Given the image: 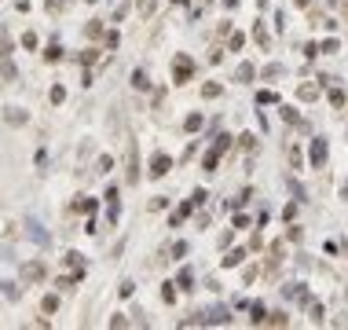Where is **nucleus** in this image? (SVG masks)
I'll return each mask as SVG.
<instances>
[{"instance_id":"nucleus-1","label":"nucleus","mask_w":348,"mask_h":330,"mask_svg":"<svg viewBox=\"0 0 348 330\" xmlns=\"http://www.w3.org/2000/svg\"><path fill=\"white\" fill-rule=\"evenodd\" d=\"M326 158H330L326 139H323V136H315V139H312V147H308V162H312L315 169H323V165H326Z\"/></svg>"},{"instance_id":"nucleus-2","label":"nucleus","mask_w":348,"mask_h":330,"mask_svg":"<svg viewBox=\"0 0 348 330\" xmlns=\"http://www.w3.org/2000/svg\"><path fill=\"white\" fill-rule=\"evenodd\" d=\"M191 74H195V62L187 59V55H176V59H172V81H176V85L191 81Z\"/></svg>"},{"instance_id":"nucleus-3","label":"nucleus","mask_w":348,"mask_h":330,"mask_svg":"<svg viewBox=\"0 0 348 330\" xmlns=\"http://www.w3.org/2000/svg\"><path fill=\"white\" fill-rule=\"evenodd\" d=\"M169 169H172V158H169V154H154V158H150V176H154V180L165 176Z\"/></svg>"},{"instance_id":"nucleus-4","label":"nucleus","mask_w":348,"mask_h":330,"mask_svg":"<svg viewBox=\"0 0 348 330\" xmlns=\"http://www.w3.org/2000/svg\"><path fill=\"white\" fill-rule=\"evenodd\" d=\"M246 253H249V249H242V246H239V249H231V253L220 261V268H239V264L246 261Z\"/></svg>"},{"instance_id":"nucleus-5","label":"nucleus","mask_w":348,"mask_h":330,"mask_svg":"<svg viewBox=\"0 0 348 330\" xmlns=\"http://www.w3.org/2000/svg\"><path fill=\"white\" fill-rule=\"evenodd\" d=\"M191 213H195V202H191V198H187V202H183V206H180L176 213H172V216H169V224H172V228H176V224H183V220H187V216H191Z\"/></svg>"},{"instance_id":"nucleus-6","label":"nucleus","mask_w":348,"mask_h":330,"mask_svg":"<svg viewBox=\"0 0 348 330\" xmlns=\"http://www.w3.org/2000/svg\"><path fill=\"white\" fill-rule=\"evenodd\" d=\"M253 77H257V66H253V62H242V66L235 70V81H242V85H249Z\"/></svg>"},{"instance_id":"nucleus-7","label":"nucleus","mask_w":348,"mask_h":330,"mask_svg":"<svg viewBox=\"0 0 348 330\" xmlns=\"http://www.w3.org/2000/svg\"><path fill=\"white\" fill-rule=\"evenodd\" d=\"M132 88L136 92H147L150 88V74L147 70H132Z\"/></svg>"},{"instance_id":"nucleus-8","label":"nucleus","mask_w":348,"mask_h":330,"mask_svg":"<svg viewBox=\"0 0 348 330\" xmlns=\"http://www.w3.org/2000/svg\"><path fill=\"white\" fill-rule=\"evenodd\" d=\"M249 319H253V326H260V323H267V308H264V301H257V305H249Z\"/></svg>"},{"instance_id":"nucleus-9","label":"nucleus","mask_w":348,"mask_h":330,"mask_svg":"<svg viewBox=\"0 0 348 330\" xmlns=\"http://www.w3.org/2000/svg\"><path fill=\"white\" fill-rule=\"evenodd\" d=\"M22 279H26V282L44 279V264H37V261H33V264H26V268H22Z\"/></svg>"},{"instance_id":"nucleus-10","label":"nucleus","mask_w":348,"mask_h":330,"mask_svg":"<svg viewBox=\"0 0 348 330\" xmlns=\"http://www.w3.org/2000/svg\"><path fill=\"white\" fill-rule=\"evenodd\" d=\"M220 96H224V85H216V81L202 85V99H220Z\"/></svg>"},{"instance_id":"nucleus-11","label":"nucleus","mask_w":348,"mask_h":330,"mask_svg":"<svg viewBox=\"0 0 348 330\" xmlns=\"http://www.w3.org/2000/svg\"><path fill=\"white\" fill-rule=\"evenodd\" d=\"M202 125H205V118L198 114V110H195V114H187V118H183V129H187V132H202Z\"/></svg>"},{"instance_id":"nucleus-12","label":"nucleus","mask_w":348,"mask_h":330,"mask_svg":"<svg viewBox=\"0 0 348 330\" xmlns=\"http://www.w3.org/2000/svg\"><path fill=\"white\" fill-rule=\"evenodd\" d=\"M26 231H29V235H33V239H37L41 246H44V242H48V235H44V228L37 224V220H33V216H29V220H26Z\"/></svg>"},{"instance_id":"nucleus-13","label":"nucleus","mask_w":348,"mask_h":330,"mask_svg":"<svg viewBox=\"0 0 348 330\" xmlns=\"http://www.w3.org/2000/svg\"><path fill=\"white\" fill-rule=\"evenodd\" d=\"M202 165H205V172H216V165H220V151H205V158H202Z\"/></svg>"},{"instance_id":"nucleus-14","label":"nucleus","mask_w":348,"mask_h":330,"mask_svg":"<svg viewBox=\"0 0 348 330\" xmlns=\"http://www.w3.org/2000/svg\"><path fill=\"white\" fill-rule=\"evenodd\" d=\"M297 96L304 99V103H312V99H319V85H300L297 88Z\"/></svg>"},{"instance_id":"nucleus-15","label":"nucleus","mask_w":348,"mask_h":330,"mask_svg":"<svg viewBox=\"0 0 348 330\" xmlns=\"http://www.w3.org/2000/svg\"><path fill=\"white\" fill-rule=\"evenodd\" d=\"M279 114H282V121H286V125H304V121H300V114H297V110H293L290 103H286V106H282V110H279Z\"/></svg>"},{"instance_id":"nucleus-16","label":"nucleus","mask_w":348,"mask_h":330,"mask_svg":"<svg viewBox=\"0 0 348 330\" xmlns=\"http://www.w3.org/2000/svg\"><path fill=\"white\" fill-rule=\"evenodd\" d=\"M209 316V323H231V312L227 308H213V312H205Z\"/></svg>"},{"instance_id":"nucleus-17","label":"nucleus","mask_w":348,"mask_h":330,"mask_svg":"<svg viewBox=\"0 0 348 330\" xmlns=\"http://www.w3.org/2000/svg\"><path fill=\"white\" fill-rule=\"evenodd\" d=\"M191 282H195V272H191V268H183V272L176 275V286H180V290H191Z\"/></svg>"},{"instance_id":"nucleus-18","label":"nucleus","mask_w":348,"mask_h":330,"mask_svg":"<svg viewBox=\"0 0 348 330\" xmlns=\"http://www.w3.org/2000/svg\"><path fill=\"white\" fill-rule=\"evenodd\" d=\"M4 118H8V125H26V114H22L19 106H8V114H4Z\"/></svg>"},{"instance_id":"nucleus-19","label":"nucleus","mask_w":348,"mask_h":330,"mask_svg":"<svg viewBox=\"0 0 348 330\" xmlns=\"http://www.w3.org/2000/svg\"><path fill=\"white\" fill-rule=\"evenodd\" d=\"M337 48H341V44H337V37H326V41L319 44V52H323V55H337Z\"/></svg>"},{"instance_id":"nucleus-20","label":"nucleus","mask_w":348,"mask_h":330,"mask_svg":"<svg viewBox=\"0 0 348 330\" xmlns=\"http://www.w3.org/2000/svg\"><path fill=\"white\" fill-rule=\"evenodd\" d=\"M267 323H275V326H286V323H290V316H286V312H267Z\"/></svg>"},{"instance_id":"nucleus-21","label":"nucleus","mask_w":348,"mask_h":330,"mask_svg":"<svg viewBox=\"0 0 348 330\" xmlns=\"http://www.w3.org/2000/svg\"><path fill=\"white\" fill-rule=\"evenodd\" d=\"M162 301H165V305L176 301V286H172V282H165V286H162Z\"/></svg>"},{"instance_id":"nucleus-22","label":"nucleus","mask_w":348,"mask_h":330,"mask_svg":"<svg viewBox=\"0 0 348 330\" xmlns=\"http://www.w3.org/2000/svg\"><path fill=\"white\" fill-rule=\"evenodd\" d=\"M260 103H279V96H275L272 88H264V92H257V106H260Z\"/></svg>"},{"instance_id":"nucleus-23","label":"nucleus","mask_w":348,"mask_h":330,"mask_svg":"<svg viewBox=\"0 0 348 330\" xmlns=\"http://www.w3.org/2000/svg\"><path fill=\"white\" fill-rule=\"evenodd\" d=\"M44 59H48V62H59V59H62V48H59V44H48V52H44Z\"/></svg>"},{"instance_id":"nucleus-24","label":"nucleus","mask_w":348,"mask_h":330,"mask_svg":"<svg viewBox=\"0 0 348 330\" xmlns=\"http://www.w3.org/2000/svg\"><path fill=\"white\" fill-rule=\"evenodd\" d=\"M227 147H231V136H227V132H224V136H216V143H213V151H220V154H224Z\"/></svg>"},{"instance_id":"nucleus-25","label":"nucleus","mask_w":348,"mask_h":330,"mask_svg":"<svg viewBox=\"0 0 348 330\" xmlns=\"http://www.w3.org/2000/svg\"><path fill=\"white\" fill-rule=\"evenodd\" d=\"M308 308H312V323H323L326 319V308L323 305H308Z\"/></svg>"},{"instance_id":"nucleus-26","label":"nucleus","mask_w":348,"mask_h":330,"mask_svg":"<svg viewBox=\"0 0 348 330\" xmlns=\"http://www.w3.org/2000/svg\"><path fill=\"white\" fill-rule=\"evenodd\" d=\"M330 103L341 110V106H344V92H341V88H330Z\"/></svg>"},{"instance_id":"nucleus-27","label":"nucleus","mask_w":348,"mask_h":330,"mask_svg":"<svg viewBox=\"0 0 348 330\" xmlns=\"http://www.w3.org/2000/svg\"><path fill=\"white\" fill-rule=\"evenodd\" d=\"M231 224H235V228H239V231H242V228H249V216H246V213H239V209H235V220H231Z\"/></svg>"},{"instance_id":"nucleus-28","label":"nucleus","mask_w":348,"mask_h":330,"mask_svg":"<svg viewBox=\"0 0 348 330\" xmlns=\"http://www.w3.org/2000/svg\"><path fill=\"white\" fill-rule=\"evenodd\" d=\"M187 249H191V246H187L183 239H180V242H172V257H187Z\"/></svg>"},{"instance_id":"nucleus-29","label":"nucleus","mask_w":348,"mask_h":330,"mask_svg":"<svg viewBox=\"0 0 348 330\" xmlns=\"http://www.w3.org/2000/svg\"><path fill=\"white\" fill-rule=\"evenodd\" d=\"M0 74H4V77H8V81H15V66H11V62H8V59H0Z\"/></svg>"},{"instance_id":"nucleus-30","label":"nucleus","mask_w":348,"mask_h":330,"mask_svg":"<svg viewBox=\"0 0 348 330\" xmlns=\"http://www.w3.org/2000/svg\"><path fill=\"white\" fill-rule=\"evenodd\" d=\"M253 37H257L260 41V48H267V33H264V26L257 22V26H253Z\"/></svg>"},{"instance_id":"nucleus-31","label":"nucleus","mask_w":348,"mask_h":330,"mask_svg":"<svg viewBox=\"0 0 348 330\" xmlns=\"http://www.w3.org/2000/svg\"><path fill=\"white\" fill-rule=\"evenodd\" d=\"M41 308H44V312H55V308H59V297H55V294H48V297H44V305H41Z\"/></svg>"},{"instance_id":"nucleus-32","label":"nucleus","mask_w":348,"mask_h":330,"mask_svg":"<svg viewBox=\"0 0 348 330\" xmlns=\"http://www.w3.org/2000/svg\"><path fill=\"white\" fill-rule=\"evenodd\" d=\"M205 198H209V191H205V187H198V191L191 195V202H195V206H205Z\"/></svg>"},{"instance_id":"nucleus-33","label":"nucleus","mask_w":348,"mask_h":330,"mask_svg":"<svg viewBox=\"0 0 348 330\" xmlns=\"http://www.w3.org/2000/svg\"><path fill=\"white\" fill-rule=\"evenodd\" d=\"M132 294H136V282L125 279V282H121V297H132Z\"/></svg>"},{"instance_id":"nucleus-34","label":"nucleus","mask_w":348,"mask_h":330,"mask_svg":"<svg viewBox=\"0 0 348 330\" xmlns=\"http://www.w3.org/2000/svg\"><path fill=\"white\" fill-rule=\"evenodd\" d=\"M242 44H246V33H231V52H239Z\"/></svg>"},{"instance_id":"nucleus-35","label":"nucleus","mask_w":348,"mask_h":330,"mask_svg":"<svg viewBox=\"0 0 348 330\" xmlns=\"http://www.w3.org/2000/svg\"><path fill=\"white\" fill-rule=\"evenodd\" d=\"M293 216H297V202H290V206H286V209H282V220H286V224H290V220H293Z\"/></svg>"},{"instance_id":"nucleus-36","label":"nucleus","mask_w":348,"mask_h":330,"mask_svg":"<svg viewBox=\"0 0 348 330\" xmlns=\"http://www.w3.org/2000/svg\"><path fill=\"white\" fill-rule=\"evenodd\" d=\"M103 198H106V202H110V206H114V202H118V198H121V191H118V187H106V195H103Z\"/></svg>"},{"instance_id":"nucleus-37","label":"nucleus","mask_w":348,"mask_h":330,"mask_svg":"<svg viewBox=\"0 0 348 330\" xmlns=\"http://www.w3.org/2000/svg\"><path fill=\"white\" fill-rule=\"evenodd\" d=\"M62 99H66V88L55 85V88H52V103H62Z\"/></svg>"},{"instance_id":"nucleus-38","label":"nucleus","mask_w":348,"mask_h":330,"mask_svg":"<svg viewBox=\"0 0 348 330\" xmlns=\"http://www.w3.org/2000/svg\"><path fill=\"white\" fill-rule=\"evenodd\" d=\"M275 74H282V66H275V62H272V66H264V70H260V77H275Z\"/></svg>"},{"instance_id":"nucleus-39","label":"nucleus","mask_w":348,"mask_h":330,"mask_svg":"<svg viewBox=\"0 0 348 330\" xmlns=\"http://www.w3.org/2000/svg\"><path fill=\"white\" fill-rule=\"evenodd\" d=\"M106 44H110V48H118V44H121V37H118V29H110V33H106Z\"/></svg>"},{"instance_id":"nucleus-40","label":"nucleus","mask_w":348,"mask_h":330,"mask_svg":"<svg viewBox=\"0 0 348 330\" xmlns=\"http://www.w3.org/2000/svg\"><path fill=\"white\" fill-rule=\"evenodd\" d=\"M0 286H4V294L11 297V301H15V297H19V290H15V282H0Z\"/></svg>"},{"instance_id":"nucleus-41","label":"nucleus","mask_w":348,"mask_h":330,"mask_svg":"<svg viewBox=\"0 0 348 330\" xmlns=\"http://www.w3.org/2000/svg\"><path fill=\"white\" fill-rule=\"evenodd\" d=\"M139 11H154V0H139Z\"/></svg>"},{"instance_id":"nucleus-42","label":"nucleus","mask_w":348,"mask_h":330,"mask_svg":"<svg viewBox=\"0 0 348 330\" xmlns=\"http://www.w3.org/2000/svg\"><path fill=\"white\" fill-rule=\"evenodd\" d=\"M341 198H344V202H348V184H344V187H341Z\"/></svg>"},{"instance_id":"nucleus-43","label":"nucleus","mask_w":348,"mask_h":330,"mask_svg":"<svg viewBox=\"0 0 348 330\" xmlns=\"http://www.w3.org/2000/svg\"><path fill=\"white\" fill-rule=\"evenodd\" d=\"M308 4H312V0H297V8H308Z\"/></svg>"},{"instance_id":"nucleus-44","label":"nucleus","mask_w":348,"mask_h":330,"mask_svg":"<svg viewBox=\"0 0 348 330\" xmlns=\"http://www.w3.org/2000/svg\"><path fill=\"white\" fill-rule=\"evenodd\" d=\"M176 4H191V0H176Z\"/></svg>"},{"instance_id":"nucleus-45","label":"nucleus","mask_w":348,"mask_h":330,"mask_svg":"<svg viewBox=\"0 0 348 330\" xmlns=\"http://www.w3.org/2000/svg\"><path fill=\"white\" fill-rule=\"evenodd\" d=\"M88 4H96V0H88Z\"/></svg>"}]
</instances>
